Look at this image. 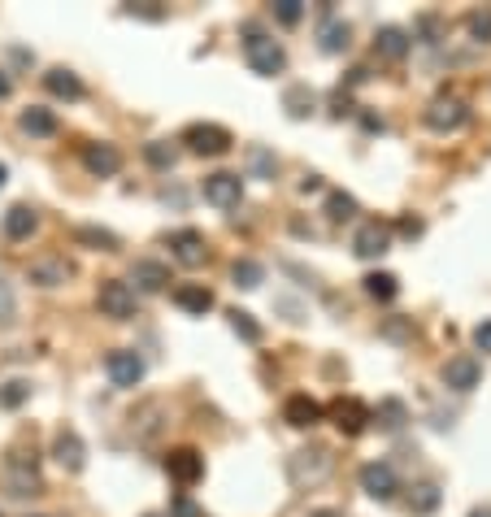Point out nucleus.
Wrapping results in <instances>:
<instances>
[{
  "instance_id": "20",
  "label": "nucleus",
  "mask_w": 491,
  "mask_h": 517,
  "mask_svg": "<svg viewBox=\"0 0 491 517\" xmlns=\"http://www.w3.org/2000/svg\"><path fill=\"white\" fill-rule=\"evenodd\" d=\"M175 304L178 309H187V313H200V318H205V313L214 309V292H209L205 283H183V287L175 292Z\"/></svg>"
},
{
  "instance_id": "11",
  "label": "nucleus",
  "mask_w": 491,
  "mask_h": 517,
  "mask_svg": "<svg viewBox=\"0 0 491 517\" xmlns=\"http://www.w3.org/2000/svg\"><path fill=\"white\" fill-rule=\"evenodd\" d=\"M387 248H392V231H387L383 222H366V226L356 231V239H353V253L356 257H366V261L383 257Z\"/></svg>"
},
{
  "instance_id": "22",
  "label": "nucleus",
  "mask_w": 491,
  "mask_h": 517,
  "mask_svg": "<svg viewBox=\"0 0 491 517\" xmlns=\"http://www.w3.org/2000/svg\"><path fill=\"white\" fill-rule=\"evenodd\" d=\"M409 31H400V26H383L378 35H374V48H378V57L387 61H400L405 53H409Z\"/></svg>"
},
{
  "instance_id": "3",
  "label": "nucleus",
  "mask_w": 491,
  "mask_h": 517,
  "mask_svg": "<svg viewBox=\"0 0 491 517\" xmlns=\"http://www.w3.org/2000/svg\"><path fill=\"white\" fill-rule=\"evenodd\" d=\"M183 144H187L196 157H222V153L231 148V131L217 126V122H196V126L183 131Z\"/></svg>"
},
{
  "instance_id": "34",
  "label": "nucleus",
  "mask_w": 491,
  "mask_h": 517,
  "mask_svg": "<svg viewBox=\"0 0 491 517\" xmlns=\"http://www.w3.org/2000/svg\"><path fill=\"white\" fill-rule=\"evenodd\" d=\"M326 209H331V218H335V222H344V218H353V214H356V200H353V196H344V192H335V196L326 200Z\"/></svg>"
},
{
  "instance_id": "41",
  "label": "nucleus",
  "mask_w": 491,
  "mask_h": 517,
  "mask_svg": "<svg viewBox=\"0 0 491 517\" xmlns=\"http://www.w3.org/2000/svg\"><path fill=\"white\" fill-rule=\"evenodd\" d=\"M300 192H305V196H309V192H322V179H317V174H305V183H300Z\"/></svg>"
},
{
  "instance_id": "26",
  "label": "nucleus",
  "mask_w": 491,
  "mask_h": 517,
  "mask_svg": "<svg viewBox=\"0 0 491 517\" xmlns=\"http://www.w3.org/2000/svg\"><path fill=\"white\" fill-rule=\"evenodd\" d=\"M231 279H235V287H244V292H253V287H261V279H266V270H261L256 261H235V265H231Z\"/></svg>"
},
{
  "instance_id": "36",
  "label": "nucleus",
  "mask_w": 491,
  "mask_h": 517,
  "mask_svg": "<svg viewBox=\"0 0 491 517\" xmlns=\"http://www.w3.org/2000/svg\"><path fill=\"white\" fill-rule=\"evenodd\" d=\"M435 504H439V487H417V496H413V509H417V513H431Z\"/></svg>"
},
{
  "instance_id": "10",
  "label": "nucleus",
  "mask_w": 491,
  "mask_h": 517,
  "mask_svg": "<svg viewBox=\"0 0 491 517\" xmlns=\"http://www.w3.org/2000/svg\"><path fill=\"white\" fill-rule=\"evenodd\" d=\"M478 378H483V365H478V357H470V353H461V357H452L448 365H444V383H448L452 392H474Z\"/></svg>"
},
{
  "instance_id": "29",
  "label": "nucleus",
  "mask_w": 491,
  "mask_h": 517,
  "mask_svg": "<svg viewBox=\"0 0 491 517\" xmlns=\"http://www.w3.org/2000/svg\"><path fill=\"white\" fill-rule=\"evenodd\" d=\"M231 326H235V335L248 339V343H256V339H261V326H256L253 313H244V309H235V313H231Z\"/></svg>"
},
{
  "instance_id": "27",
  "label": "nucleus",
  "mask_w": 491,
  "mask_h": 517,
  "mask_svg": "<svg viewBox=\"0 0 491 517\" xmlns=\"http://www.w3.org/2000/svg\"><path fill=\"white\" fill-rule=\"evenodd\" d=\"M31 400V383H22V378H9L5 387H0V404L5 409H22Z\"/></svg>"
},
{
  "instance_id": "7",
  "label": "nucleus",
  "mask_w": 491,
  "mask_h": 517,
  "mask_svg": "<svg viewBox=\"0 0 491 517\" xmlns=\"http://www.w3.org/2000/svg\"><path fill=\"white\" fill-rule=\"evenodd\" d=\"M165 244H170V253H175L178 265H187V270L205 265V257H209V248H205V235H200V231H192V226L175 231V235L165 239Z\"/></svg>"
},
{
  "instance_id": "46",
  "label": "nucleus",
  "mask_w": 491,
  "mask_h": 517,
  "mask_svg": "<svg viewBox=\"0 0 491 517\" xmlns=\"http://www.w3.org/2000/svg\"><path fill=\"white\" fill-rule=\"evenodd\" d=\"M148 517H153V513H148Z\"/></svg>"
},
{
  "instance_id": "19",
  "label": "nucleus",
  "mask_w": 491,
  "mask_h": 517,
  "mask_svg": "<svg viewBox=\"0 0 491 517\" xmlns=\"http://www.w3.org/2000/svg\"><path fill=\"white\" fill-rule=\"evenodd\" d=\"M44 87H48L57 100H83L79 75H75V70H65V65H53V70L44 75Z\"/></svg>"
},
{
  "instance_id": "25",
  "label": "nucleus",
  "mask_w": 491,
  "mask_h": 517,
  "mask_svg": "<svg viewBox=\"0 0 491 517\" xmlns=\"http://www.w3.org/2000/svg\"><path fill=\"white\" fill-rule=\"evenodd\" d=\"M396 292H400V283H396V274H366V296L374 300H396Z\"/></svg>"
},
{
  "instance_id": "1",
  "label": "nucleus",
  "mask_w": 491,
  "mask_h": 517,
  "mask_svg": "<svg viewBox=\"0 0 491 517\" xmlns=\"http://www.w3.org/2000/svg\"><path fill=\"white\" fill-rule=\"evenodd\" d=\"M244 57L253 65L256 75H283V65H287V53H283V44L270 40L261 26H244Z\"/></svg>"
},
{
  "instance_id": "23",
  "label": "nucleus",
  "mask_w": 491,
  "mask_h": 517,
  "mask_svg": "<svg viewBox=\"0 0 491 517\" xmlns=\"http://www.w3.org/2000/svg\"><path fill=\"white\" fill-rule=\"evenodd\" d=\"M18 126L26 131V135H40V140H48V135H57V118H53V109H40V104L22 109Z\"/></svg>"
},
{
  "instance_id": "30",
  "label": "nucleus",
  "mask_w": 491,
  "mask_h": 517,
  "mask_svg": "<svg viewBox=\"0 0 491 517\" xmlns=\"http://www.w3.org/2000/svg\"><path fill=\"white\" fill-rule=\"evenodd\" d=\"M283 104H287V114H292V118H305V114H309V109H314V96H309V92H305V87H292V92H287V100H283Z\"/></svg>"
},
{
  "instance_id": "5",
  "label": "nucleus",
  "mask_w": 491,
  "mask_h": 517,
  "mask_svg": "<svg viewBox=\"0 0 491 517\" xmlns=\"http://www.w3.org/2000/svg\"><path fill=\"white\" fill-rule=\"evenodd\" d=\"M466 122H470V109H466V100H456V96H439L431 109H426V126H431V131H444V135H448V131H461Z\"/></svg>"
},
{
  "instance_id": "18",
  "label": "nucleus",
  "mask_w": 491,
  "mask_h": 517,
  "mask_svg": "<svg viewBox=\"0 0 491 517\" xmlns=\"http://www.w3.org/2000/svg\"><path fill=\"white\" fill-rule=\"evenodd\" d=\"M31 283H40V287H61V283L70 279V261L65 257H40V261H31Z\"/></svg>"
},
{
  "instance_id": "31",
  "label": "nucleus",
  "mask_w": 491,
  "mask_h": 517,
  "mask_svg": "<svg viewBox=\"0 0 491 517\" xmlns=\"http://www.w3.org/2000/svg\"><path fill=\"white\" fill-rule=\"evenodd\" d=\"M466 26H470V35H474L478 44H487V40H491V9H474Z\"/></svg>"
},
{
  "instance_id": "15",
  "label": "nucleus",
  "mask_w": 491,
  "mask_h": 517,
  "mask_svg": "<svg viewBox=\"0 0 491 517\" xmlns=\"http://www.w3.org/2000/svg\"><path fill=\"white\" fill-rule=\"evenodd\" d=\"M165 474L175 478V482H196L205 474V457H200L196 448H175L165 457Z\"/></svg>"
},
{
  "instance_id": "40",
  "label": "nucleus",
  "mask_w": 491,
  "mask_h": 517,
  "mask_svg": "<svg viewBox=\"0 0 491 517\" xmlns=\"http://www.w3.org/2000/svg\"><path fill=\"white\" fill-rule=\"evenodd\" d=\"M400 235L417 239V235H422V218H400Z\"/></svg>"
},
{
  "instance_id": "45",
  "label": "nucleus",
  "mask_w": 491,
  "mask_h": 517,
  "mask_svg": "<svg viewBox=\"0 0 491 517\" xmlns=\"http://www.w3.org/2000/svg\"><path fill=\"white\" fill-rule=\"evenodd\" d=\"M314 517H335V513H314Z\"/></svg>"
},
{
  "instance_id": "32",
  "label": "nucleus",
  "mask_w": 491,
  "mask_h": 517,
  "mask_svg": "<svg viewBox=\"0 0 491 517\" xmlns=\"http://www.w3.org/2000/svg\"><path fill=\"white\" fill-rule=\"evenodd\" d=\"M79 239H83V244H96V248H105V253H114V248H118V235H114V231H96V226H83Z\"/></svg>"
},
{
  "instance_id": "12",
  "label": "nucleus",
  "mask_w": 491,
  "mask_h": 517,
  "mask_svg": "<svg viewBox=\"0 0 491 517\" xmlns=\"http://www.w3.org/2000/svg\"><path fill=\"white\" fill-rule=\"evenodd\" d=\"M0 231H5V239L22 244V239H31L35 231H40V214H35L31 204H14V209H5V222H0Z\"/></svg>"
},
{
  "instance_id": "9",
  "label": "nucleus",
  "mask_w": 491,
  "mask_h": 517,
  "mask_svg": "<svg viewBox=\"0 0 491 517\" xmlns=\"http://www.w3.org/2000/svg\"><path fill=\"white\" fill-rule=\"evenodd\" d=\"M361 492L374 500H392L396 496V470L387 461H370L361 465Z\"/></svg>"
},
{
  "instance_id": "8",
  "label": "nucleus",
  "mask_w": 491,
  "mask_h": 517,
  "mask_svg": "<svg viewBox=\"0 0 491 517\" xmlns=\"http://www.w3.org/2000/svg\"><path fill=\"white\" fill-rule=\"evenodd\" d=\"M205 200L217 204V209H235L239 200H244V179L239 174H226V170H217L205 179Z\"/></svg>"
},
{
  "instance_id": "6",
  "label": "nucleus",
  "mask_w": 491,
  "mask_h": 517,
  "mask_svg": "<svg viewBox=\"0 0 491 517\" xmlns=\"http://www.w3.org/2000/svg\"><path fill=\"white\" fill-rule=\"evenodd\" d=\"M5 492L9 496H40V474H35V457L26 461L22 452H14V461H9V474H5Z\"/></svg>"
},
{
  "instance_id": "33",
  "label": "nucleus",
  "mask_w": 491,
  "mask_h": 517,
  "mask_svg": "<svg viewBox=\"0 0 491 517\" xmlns=\"http://www.w3.org/2000/svg\"><path fill=\"white\" fill-rule=\"evenodd\" d=\"M14 318H18V300H14V287L0 279V326H9Z\"/></svg>"
},
{
  "instance_id": "14",
  "label": "nucleus",
  "mask_w": 491,
  "mask_h": 517,
  "mask_svg": "<svg viewBox=\"0 0 491 517\" xmlns=\"http://www.w3.org/2000/svg\"><path fill=\"white\" fill-rule=\"evenodd\" d=\"M53 457H57L61 470L79 474V470H83V461H87V448H83L79 431H57V439H53Z\"/></svg>"
},
{
  "instance_id": "24",
  "label": "nucleus",
  "mask_w": 491,
  "mask_h": 517,
  "mask_svg": "<svg viewBox=\"0 0 491 517\" xmlns=\"http://www.w3.org/2000/svg\"><path fill=\"white\" fill-rule=\"evenodd\" d=\"M317 40H322V53H344L348 48V26L339 18H326L317 26Z\"/></svg>"
},
{
  "instance_id": "17",
  "label": "nucleus",
  "mask_w": 491,
  "mask_h": 517,
  "mask_svg": "<svg viewBox=\"0 0 491 517\" xmlns=\"http://www.w3.org/2000/svg\"><path fill=\"white\" fill-rule=\"evenodd\" d=\"M131 283H135L139 292H165V283H170V270L161 265V261H153V257H144V261H135V270H131Z\"/></svg>"
},
{
  "instance_id": "21",
  "label": "nucleus",
  "mask_w": 491,
  "mask_h": 517,
  "mask_svg": "<svg viewBox=\"0 0 491 517\" xmlns=\"http://www.w3.org/2000/svg\"><path fill=\"white\" fill-rule=\"evenodd\" d=\"M283 418H287V426H317L322 422V404L317 400H309V396H292L287 404H283Z\"/></svg>"
},
{
  "instance_id": "42",
  "label": "nucleus",
  "mask_w": 491,
  "mask_h": 517,
  "mask_svg": "<svg viewBox=\"0 0 491 517\" xmlns=\"http://www.w3.org/2000/svg\"><path fill=\"white\" fill-rule=\"evenodd\" d=\"M9 92H14V83H9V75H5V70H0V100L9 96Z\"/></svg>"
},
{
  "instance_id": "13",
  "label": "nucleus",
  "mask_w": 491,
  "mask_h": 517,
  "mask_svg": "<svg viewBox=\"0 0 491 517\" xmlns=\"http://www.w3.org/2000/svg\"><path fill=\"white\" fill-rule=\"evenodd\" d=\"M83 165H87L96 179H114L122 170V153L114 144H87V148H83Z\"/></svg>"
},
{
  "instance_id": "35",
  "label": "nucleus",
  "mask_w": 491,
  "mask_h": 517,
  "mask_svg": "<svg viewBox=\"0 0 491 517\" xmlns=\"http://www.w3.org/2000/svg\"><path fill=\"white\" fill-rule=\"evenodd\" d=\"M300 14H305V5H300V0H275V18L283 22V26L300 22Z\"/></svg>"
},
{
  "instance_id": "39",
  "label": "nucleus",
  "mask_w": 491,
  "mask_h": 517,
  "mask_svg": "<svg viewBox=\"0 0 491 517\" xmlns=\"http://www.w3.org/2000/svg\"><path fill=\"white\" fill-rule=\"evenodd\" d=\"M170 517H200V509L187 496H175V504H170Z\"/></svg>"
},
{
  "instance_id": "16",
  "label": "nucleus",
  "mask_w": 491,
  "mask_h": 517,
  "mask_svg": "<svg viewBox=\"0 0 491 517\" xmlns=\"http://www.w3.org/2000/svg\"><path fill=\"white\" fill-rule=\"evenodd\" d=\"M366 422H370V409H366L356 396L335 400V426H339L344 435H361V431H366Z\"/></svg>"
},
{
  "instance_id": "43",
  "label": "nucleus",
  "mask_w": 491,
  "mask_h": 517,
  "mask_svg": "<svg viewBox=\"0 0 491 517\" xmlns=\"http://www.w3.org/2000/svg\"><path fill=\"white\" fill-rule=\"evenodd\" d=\"M470 517H491V509H474V513Z\"/></svg>"
},
{
  "instance_id": "4",
  "label": "nucleus",
  "mask_w": 491,
  "mask_h": 517,
  "mask_svg": "<svg viewBox=\"0 0 491 517\" xmlns=\"http://www.w3.org/2000/svg\"><path fill=\"white\" fill-rule=\"evenodd\" d=\"M105 374H109V383H114V387L131 392V387H139V383H144V357H139V353H131V348H118V353H109V357H105Z\"/></svg>"
},
{
  "instance_id": "38",
  "label": "nucleus",
  "mask_w": 491,
  "mask_h": 517,
  "mask_svg": "<svg viewBox=\"0 0 491 517\" xmlns=\"http://www.w3.org/2000/svg\"><path fill=\"white\" fill-rule=\"evenodd\" d=\"M474 348H478V353H491V322H478V326H474Z\"/></svg>"
},
{
  "instance_id": "37",
  "label": "nucleus",
  "mask_w": 491,
  "mask_h": 517,
  "mask_svg": "<svg viewBox=\"0 0 491 517\" xmlns=\"http://www.w3.org/2000/svg\"><path fill=\"white\" fill-rule=\"evenodd\" d=\"M383 426H387V431H396V426H400V422H405V404H400V400H387V404H383Z\"/></svg>"
},
{
  "instance_id": "2",
  "label": "nucleus",
  "mask_w": 491,
  "mask_h": 517,
  "mask_svg": "<svg viewBox=\"0 0 491 517\" xmlns=\"http://www.w3.org/2000/svg\"><path fill=\"white\" fill-rule=\"evenodd\" d=\"M96 309H100V318H114V322L135 318V287L122 279H105L96 292Z\"/></svg>"
},
{
  "instance_id": "44",
  "label": "nucleus",
  "mask_w": 491,
  "mask_h": 517,
  "mask_svg": "<svg viewBox=\"0 0 491 517\" xmlns=\"http://www.w3.org/2000/svg\"><path fill=\"white\" fill-rule=\"evenodd\" d=\"M5 179H9V170H5V165H0V187H5Z\"/></svg>"
},
{
  "instance_id": "28",
  "label": "nucleus",
  "mask_w": 491,
  "mask_h": 517,
  "mask_svg": "<svg viewBox=\"0 0 491 517\" xmlns=\"http://www.w3.org/2000/svg\"><path fill=\"white\" fill-rule=\"evenodd\" d=\"M144 157L153 161L157 170H170V165H175V148H170V144H165V140H153V144H148V148H144Z\"/></svg>"
}]
</instances>
